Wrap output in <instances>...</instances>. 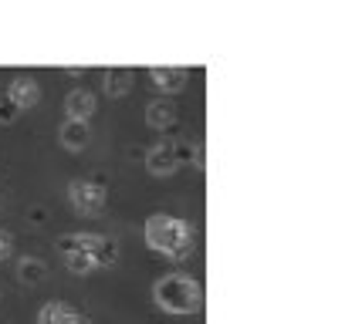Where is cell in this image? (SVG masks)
<instances>
[{
  "mask_svg": "<svg viewBox=\"0 0 362 324\" xmlns=\"http://www.w3.org/2000/svg\"><path fill=\"white\" fill-rule=\"evenodd\" d=\"M146 122L153 128H170L176 122V108L170 102H153V105H146Z\"/></svg>",
  "mask_w": 362,
  "mask_h": 324,
  "instance_id": "obj_11",
  "label": "cell"
},
{
  "mask_svg": "<svg viewBox=\"0 0 362 324\" xmlns=\"http://www.w3.org/2000/svg\"><path fill=\"white\" fill-rule=\"evenodd\" d=\"M88 139H92L88 122H71V119H68V122L62 125V145L64 149H85Z\"/></svg>",
  "mask_w": 362,
  "mask_h": 324,
  "instance_id": "obj_8",
  "label": "cell"
},
{
  "mask_svg": "<svg viewBox=\"0 0 362 324\" xmlns=\"http://www.w3.org/2000/svg\"><path fill=\"white\" fill-rule=\"evenodd\" d=\"M98 244H102L98 233H64L62 240H58V250H62V257L64 253H88V257L95 260Z\"/></svg>",
  "mask_w": 362,
  "mask_h": 324,
  "instance_id": "obj_7",
  "label": "cell"
},
{
  "mask_svg": "<svg viewBox=\"0 0 362 324\" xmlns=\"http://www.w3.org/2000/svg\"><path fill=\"white\" fill-rule=\"evenodd\" d=\"M14 119H17V108L11 105L7 98H0V122L7 125V122H14Z\"/></svg>",
  "mask_w": 362,
  "mask_h": 324,
  "instance_id": "obj_16",
  "label": "cell"
},
{
  "mask_svg": "<svg viewBox=\"0 0 362 324\" xmlns=\"http://www.w3.org/2000/svg\"><path fill=\"white\" fill-rule=\"evenodd\" d=\"M132 88V71L129 68H109L105 71V92L115 98V95H126Z\"/></svg>",
  "mask_w": 362,
  "mask_h": 324,
  "instance_id": "obj_12",
  "label": "cell"
},
{
  "mask_svg": "<svg viewBox=\"0 0 362 324\" xmlns=\"http://www.w3.org/2000/svg\"><path fill=\"white\" fill-rule=\"evenodd\" d=\"M75 321V311L62 304V301H47L45 308L37 311V324H71Z\"/></svg>",
  "mask_w": 362,
  "mask_h": 324,
  "instance_id": "obj_9",
  "label": "cell"
},
{
  "mask_svg": "<svg viewBox=\"0 0 362 324\" xmlns=\"http://www.w3.org/2000/svg\"><path fill=\"white\" fill-rule=\"evenodd\" d=\"M37 98H41V88H37L34 78H14L11 88H7V102H11L17 112H21V108L37 105Z\"/></svg>",
  "mask_w": 362,
  "mask_h": 324,
  "instance_id": "obj_6",
  "label": "cell"
},
{
  "mask_svg": "<svg viewBox=\"0 0 362 324\" xmlns=\"http://www.w3.org/2000/svg\"><path fill=\"white\" fill-rule=\"evenodd\" d=\"M149 78L156 81L163 92H180L187 71H183V68H149Z\"/></svg>",
  "mask_w": 362,
  "mask_h": 324,
  "instance_id": "obj_10",
  "label": "cell"
},
{
  "mask_svg": "<svg viewBox=\"0 0 362 324\" xmlns=\"http://www.w3.org/2000/svg\"><path fill=\"white\" fill-rule=\"evenodd\" d=\"M68 196H71V206H75L78 213H102V206H105V189L98 183H92V179L71 183Z\"/></svg>",
  "mask_w": 362,
  "mask_h": 324,
  "instance_id": "obj_3",
  "label": "cell"
},
{
  "mask_svg": "<svg viewBox=\"0 0 362 324\" xmlns=\"http://www.w3.org/2000/svg\"><path fill=\"white\" fill-rule=\"evenodd\" d=\"M146 244L159 253H170V257H187L193 250V230H189L187 220H176L170 213H156L146 220Z\"/></svg>",
  "mask_w": 362,
  "mask_h": 324,
  "instance_id": "obj_1",
  "label": "cell"
},
{
  "mask_svg": "<svg viewBox=\"0 0 362 324\" xmlns=\"http://www.w3.org/2000/svg\"><path fill=\"white\" fill-rule=\"evenodd\" d=\"M153 297H156L159 308L170 311V314H193L204 304V287L197 280L183 277V274H166V277L156 280Z\"/></svg>",
  "mask_w": 362,
  "mask_h": 324,
  "instance_id": "obj_2",
  "label": "cell"
},
{
  "mask_svg": "<svg viewBox=\"0 0 362 324\" xmlns=\"http://www.w3.org/2000/svg\"><path fill=\"white\" fill-rule=\"evenodd\" d=\"M71 324H92V318H81V314H75V321Z\"/></svg>",
  "mask_w": 362,
  "mask_h": 324,
  "instance_id": "obj_17",
  "label": "cell"
},
{
  "mask_svg": "<svg viewBox=\"0 0 362 324\" xmlns=\"http://www.w3.org/2000/svg\"><path fill=\"white\" fill-rule=\"evenodd\" d=\"M176 166H180V159H176L173 142H163L156 149H149V155H146V169L153 172V176H173Z\"/></svg>",
  "mask_w": 362,
  "mask_h": 324,
  "instance_id": "obj_4",
  "label": "cell"
},
{
  "mask_svg": "<svg viewBox=\"0 0 362 324\" xmlns=\"http://www.w3.org/2000/svg\"><path fill=\"white\" fill-rule=\"evenodd\" d=\"M95 108H98V102H95V95L88 88H75L64 98V112H68L71 122H88L95 115Z\"/></svg>",
  "mask_w": 362,
  "mask_h": 324,
  "instance_id": "obj_5",
  "label": "cell"
},
{
  "mask_svg": "<svg viewBox=\"0 0 362 324\" xmlns=\"http://www.w3.org/2000/svg\"><path fill=\"white\" fill-rule=\"evenodd\" d=\"M45 274H47L45 260H37V257H24L21 260V280L24 284H37V280H45Z\"/></svg>",
  "mask_w": 362,
  "mask_h": 324,
  "instance_id": "obj_13",
  "label": "cell"
},
{
  "mask_svg": "<svg viewBox=\"0 0 362 324\" xmlns=\"http://www.w3.org/2000/svg\"><path fill=\"white\" fill-rule=\"evenodd\" d=\"M64 263H68V270H75V274H88L95 270V260L88 253H64Z\"/></svg>",
  "mask_w": 362,
  "mask_h": 324,
  "instance_id": "obj_14",
  "label": "cell"
},
{
  "mask_svg": "<svg viewBox=\"0 0 362 324\" xmlns=\"http://www.w3.org/2000/svg\"><path fill=\"white\" fill-rule=\"evenodd\" d=\"M11 253H14V233L0 230V260H7Z\"/></svg>",
  "mask_w": 362,
  "mask_h": 324,
  "instance_id": "obj_15",
  "label": "cell"
}]
</instances>
